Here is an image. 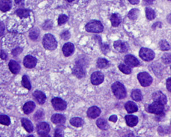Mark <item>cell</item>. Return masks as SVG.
I'll return each mask as SVG.
<instances>
[{"label": "cell", "mask_w": 171, "mask_h": 137, "mask_svg": "<svg viewBox=\"0 0 171 137\" xmlns=\"http://www.w3.org/2000/svg\"><path fill=\"white\" fill-rule=\"evenodd\" d=\"M42 44L44 48L48 50H55L58 45V43L54 36L51 34H46L44 36Z\"/></svg>", "instance_id": "obj_1"}, {"label": "cell", "mask_w": 171, "mask_h": 137, "mask_svg": "<svg viewBox=\"0 0 171 137\" xmlns=\"http://www.w3.org/2000/svg\"><path fill=\"white\" fill-rule=\"evenodd\" d=\"M113 94L119 99H122L126 97L127 91L124 86L119 82H114L111 86Z\"/></svg>", "instance_id": "obj_2"}, {"label": "cell", "mask_w": 171, "mask_h": 137, "mask_svg": "<svg viewBox=\"0 0 171 137\" xmlns=\"http://www.w3.org/2000/svg\"><path fill=\"white\" fill-rule=\"evenodd\" d=\"M86 30L90 33H99L103 31V25L98 20H92L87 23L85 26Z\"/></svg>", "instance_id": "obj_3"}, {"label": "cell", "mask_w": 171, "mask_h": 137, "mask_svg": "<svg viewBox=\"0 0 171 137\" xmlns=\"http://www.w3.org/2000/svg\"><path fill=\"white\" fill-rule=\"evenodd\" d=\"M86 74V70L84 64H83L81 61H79L73 68V74L77 77L78 79H82L85 77Z\"/></svg>", "instance_id": "obj_4"}, {"label": "cell", "mask_w": 171, "mask_h": 137, "mask_svg": "<svg viewBox=\"0 0 171 137\" xmlns=\"http://www.w3.org/2000/svg\"><path fill=\"white\" fill-rule=\"evenodd\" d=\"M138 79L140 85L143 87H147L152 84L153 79L147 72H142L138 74Z\"/></svg>", "instance_id": "obj_5"}, {"label": "cell", "mask_w": 171, "mask_h": 137, "mask_svg": "<svg viewBox=\"0 0 171 137\" xmlns=\"http://www.w3.org/2000/svg\"><path fill=\"white\" fill-rule=\"evenodd\" d=\"M139 56L143 60L148 62L155 58V53L151 49L142 48L139 51Z\"/></svg>", "instance_id": "obj_6"}, {"label": "cell", "mask_w": 171, "mask_h": 137, "mask_svg": "<svg viewBox=\"0 0 171 137\" xmlns=\"http://www.w3.org/2000/svg\"><path fill=\"white\" fill-rule=\"evenodd\" d=\"M164 105L158 102L154 101L152 104H149L147 108V111L153 114H162L164 113Z\"/></svg>", "instance_id": "obj_7"}, {"label": "cell", "mask_w": 171, "mask_h": 137, "mask_svg": "<svg viewBox=\"0 0 171 137\" xmlns=\"http://www.w3.org/2000/svg\"><path fill=\"white\" fill-rule=\"evenodd\" d=\"M52 104L54 109L57 111H63L67 108L66 102L59 97L53 98Z\"/></svg>", "instance_id": "obj_8"}, {"label": "cell", "mask_w": 171, "mask_h": 137, "mask_svg": "<svg viewBox=\"0 0 171 137\" xmlns=\"http://www.w3.org/2000/svg\"><path fill=\"white\" fill-rule=\"evenodd\" d=\"M50 127L49 124L46 122H41L37 126V131L39 135L45 137L49 133Z\"/></svg>", "instance_id": "obj_9"}, {"label": "cell", "mask_w": 171, "mask_h": 137, "mask_svg": "<svg viewBox=\"0 0 171 137\" xmlns=\"http://www.w3.org/2000/svg\"><path fill=\"white\" fill-rule=\"evenodd\" d=\"M104 79L103 74L100 72H95L91 75V82L94 85L101 84Z\"/></svg>", "instance_id": "obj_10"}, {"label": "cell", "mask_w": 171, "mask_h": 137, "mask_svg": "<svg viewBox=\"0 0 171 137\" xmlns=\"http://www.w3.org/2000/svg\"><path fill=\"white\" fill-rule=\"evenodd\" d=\"M113 47L115 49L120 53H126L129 49V45L126 42L121 40H118L113 43Z\"/></svg>", "instance_id": "obj_11"}, {"label": "cell", "mask_w": 171, "mask_h": 137, "mask_svg": "<svg viewBox=\"0 0 171 137\" xmlns=\"http://www.w3.org/2000/svg\"><path fill=\"white\" fill-rule=\"evenodd\" d=\"M23 65L28 68H32L36 67L37 63V59L31 55L26 56L23 59Z\"/></svg>", "instance_id": "obj_12"}, {"label": "cell", "mask_w": 171, "mask_h": 137, "mask_svg": "<svg viewBox=\"0 0 171 137\" xmlns=\"http://www.w3.org/2000/svg\"><path fill=\"white\" fill-rule=\"evenodd\" d=\"M152 98L154 101L158 102L164 105L167 103V98L162 91H158L155 92L152 94Z\"/></svg>", "instance_id": "obj_13"}, {"label": "cell", "mask_w": 171, "mask_h": 137, "mask_svg": "<svg viewBox=\"0 0 171 137\" xmlns=\"http://www.w3.org/2000/svg\"><path fill=\"white\" fill-rule=\"evenodd\" d=\"M124 62L126 65L129 66V67H136L139 65L140 62L138 59L135 56L131 54H128L125 56Z\"/></svg>", "instance_id": "obj_14"}, {"label": "cell", "mask_w": 171, "mask_h": 137, "mask_svg": "<svg viewBox=\"0 0 171 137\" xmlns=\"http://www.w3.org/2000/svg\"><path fill=\"white\" fill-rule=\"evenodd\" d=\"M75 47L73 43H66L62 47V52L65 57L71 56L74 52Z\"/></svg>", "instance_id": "obj_15"}, {"label": "cell", "mask_w": 171, "mask_h": 137, "mask_svg": "<svg viewBox=\"0 0 171 137\" xmlns=\"http://www.w3.org/2000/svg\"><path fill=\"white\" fill-rule=\"evenodd\" d=\"M101 113L100 109L97 106H92L87 110V115L88 117L91 119H95L99 117Z\"/></svg>", "instance_id": "obj_16"}, {"label": "cell", "mask_w": 171, "mask_h": 137, "mask_svg": "<svg viewBox=\"0 0 171 137\" xmlns=\"http://www.w3.org/2000/svg\"><path fill=\"white\" fill-rule=\"evenodd\" d=\"M33 96L39 104H45L46 99V96L42 91L36 90L33 93Z\"/></svg>", "instance_id": "obj_17"}, {"label": "cell", "mask_w": 171, "mask_h": 137, "mask_svg": "<svg viewBox=\"0 0 171 137\" xmlns=\"http://www.w3.org/2000/svg\"><path fill=\"white\" fill-rule=\"evenodd\" d=\"M126 123L129 127H134L138 124V118L133 115H127L125 117Z\"/></svg>", "instance_id": "obj_18"}, {"label": "cell", "mask_w": 171, "mask_h": 137, "mask_svg": "<svg viewBox=\"0 0 171 137\" xmlns=\"http://www.w3.org/2000/svg\"><path fill=\"white\" fill-rule=\"evenodd\" d=\"M52 122L56 124H62L66 122V117L63 115L59 114H54L51 118Z\"/></svg>", "instance_id": "obj_19"}, {"label": "cell", "mask_w": 171, "mask_h": 137, "mask_svg": "<svg viewBox=\"0 0 171 137\" xmlns=\"http://www.w3.org/2000/svg\"><path fill=\"white\" fill-rule=\"evenodd\" d=\"M8 66L10 72L14 74H18L21 70V66L19 65V63L14 60L10 61Z\"/></svg>", "instance_id": "obj_20"}, {"label": "cell", "mask_w": 171, "mask_h": 137, "mask_svg": "<svg viewBox=\"0 0 171 137\" xmlns=\"http://www.w3.org/2000/svg\"><path fill=\"white\" fill-rule=\"evenodd\" d=\"M36 108V104L34 102L29 101L26 102L23 106V111L25 114H30L34 111Z\"/></svg>", "instance_id": "obj_21"}, {"label": "cell", "mask_w": 171, "mask_h": 137, "mask_svg": "<svg viewBox=\"0 0 171 137\" xmlns=\"http://www.w3.org/2000/svg\"><path fill=\"white\" fill-rule=\"evenodd\" d=\"M21 124L23 127L25 129V130L28 133H32L34 130V127L32 122L26 118H22L21 119Z\"/></svg>", "instance_id": "obj_22"}, {"label": "cell", "mask_w": 171, "mask_h": 137, "mask_svg": "<svg viewBox=\"0 0 171 137\" xmlns=\"http://www.w3.org/2000/svg\"><path fill=\"white\" fill-rule=\"evenodd\" d=\"M110 21L112 26L117 27L122 22V17L118 13H113L110 17Z\"/></svg>", "instance_id": "obj_23"}, {"label": "cell", "mask_w": 171, "mask_h": 137, "mask_svg": "<svg viewBox=\"0 0 171 137\" xmlns=\"http://www.w3.org/2000/svg\"><path fill=\"white\" fill-rule=\"evenodd\" d=\"M12 5L11 0H1L0 1V10L6 12L11 9Z\"/></svg>", "instance_id": "obj_24"}, {"label": "cell", "mask_w": 171, "mask_h": 137, "mask_svg": "<svg viewBox=\"0 0 171 137\" xmlns=\"http://www.w3.org/2000/svg\"><path fill=\"white\" fill-rule=\"evenodd\" d=\"M125 109L128 113H133L138 111V107L135 102L128 101L125 104Z\"/></svg>", "instance_id": "obj_25"}, {"label": "cell", "mask_w": 171, "mask_h": 137, "mask_svg": "<svg viewBox=\"0 0 171 137\" xmlns=\"http://www.w3.org/2000/svg\"><path fill=\"white\" fill-rule=\"evenodd\" d=\"M97 126L99 127L101 130H107L109 129L110 125L103 118H99L97 121Z\"/></svg>", "instance_id": "obj_26"}, {"label": "cell", "mask_w": 171, "mask_h": 137, "mask_svg": "<svg viewBox=\"0 0 171 137\" xmlns=\"http://www.w3.org/2000/svg\"><path fill=\"white\" fill-rule=\"evenodd\" d=\"M70 124L76 127H79L82 126L84 124V122L82 118L79 117L72 118L70 120Z\"/></svg>", "instance_id": "obj_27"}, {"label": "cell", "mask_w": 171, "mask_h": 137, "mask_svg": "<svg viewBox=\"0 0 171 137\" xmlns=\"http://www.w3.org/2000/svg\"><path fill=\"white\" fill-rule=\"evenodd\" d=\"M131 97L135 101H141L142 100L143 96L140 90L139 89L133 90L131 93Z\"/></svg>", "instance_id": "obj_28"}, {"label": "cell", "mask_w": 171, "mask_h": 137, "mask_svg": "<svg viewBox=\"0 0 171 137\" xmlns=\"http://www.w3.org/2000/svg\"><path fill=\"white\" fill-rule=\"evenodd\" d=\"M97 66L100 68H108L110 65V62L105 58H99L97 62Z\"/></svg>", "instance_id": "obj_29"}, {"label": "cell", "mask_w": 171, "mask_h": 137, "mask_svg": "<svg viewBox=\"0 0 171 137\" xmlns=\"http://www.w3.org/2000/svg\"><path fill=\"white\" fill-rule=\"evenodd\" d=\"M145 16L148 20H153L156 17V13L155 10L152 8L147 7L145 8Z\"/></svg>", "instance_id": "obj_30"}, {"label": "cell", "mask_w": 171, "mask_h": 137, "mask_svg": "<svg viewBox=\"0 0 171 137\" xmlns=\"http://www.w3.org/2000/svg\"><path fill=\"white\" fill-rule=\"evenodd\" d=\"M140 14V11L138 9H132L128 13V17L130 20H135L138 18Z\"/></svg>", "instance_id": "obj_31"}, {"label": "cell", "mask_w": 171, "mask_h": 137, "mask_svg": "<svg viewBox=\"0 0 171 137\" xmlns=\"http://www.w3.org/2000/svg\"><path fill=\"white\" fill-rule=\"evenodd\" d=\"M30 11L29 9H19L17 10L16 14L20 18H27L30 16Z\"/></svg>", "instance_id": "obj_32"}, {"label": "cell", "mask_w": 171, "mask_h": 137, "mask_svg": "<svg viewBox=\"0 0 171 137\" xmlns=\"http://www.w3.org/2000/svg\"><path fill=\"white\" fill-rule=\"evenodd\" d=\"M22 85L23 87L29 90L31 89L32 86H31V84H30L28 76L26 75H23V79H22Z\"/></svg>", "instance_id": "obj_33"}, {"label": "cell", "mask_w": 171, "mask_h": 137, "mask_svg": "<svg viewBox=\"0 0 171 137\" xmlns=\"http://www.w3.org/2000/svg\"><path fill=\"white\" fill-rule=\"evenodd\" d=\"M39 35V30L37 28L32 29L29 33V37L30 39L33 41H36L38 39Z\"/></svg>", "instance_id": "obj_34"}, {"label": "cell", "mask_w": 171, "mask_h": 137, "mask_svg": "<svg viewBox=\"0 0 171 137\" xmlns=\"http://www.w3.org/2000/svg\"><path fill=\"white\" fill-rule=\"evenodd\" d=\"M118 68L121 72L126 74H131V71H132L131 68L129 66H128L126 64H123V63H120L119 65L118 66Z\"/></svg>", "instance_id": "obj_35"}, {"label": "cell", "mask_w": 171, "mask_h": 137, "mask_svg": "<svg viewBox=\"0 0 171 137\" xmlns=\"http://www.w3.org/2000/svg\"><path fill=\"white\" fill-rule=\"evenodd\" d=\"M64 130H65V126L63 125L59 124L56 127L55 130V137H63L64 135Z\"/></svg>", "instance_id": "obj_36"}, {"label": "cell", "mask_w": 171, "mask_h": 137, "mask_svg": "<svg viewBox=\"0 0 171 137\" xmlns=\"http://www.w3.org/2000/svg\"><path fill=\"white\" fill-rule=\"evenodd\" d=\"M11 123L10 118L6 115H0V124L5 125V126H9Z\"/></svg>", "instance_id": "obj_37"}, {"label": "cell", "mask_w": 171, "mask_h": 137, "mask_svg": "<svg viewBox=\"0 0 171 137\" xmlns=\"http://www.w3.org/2000/svg\"><path fill=\"white\" fill-rule=\"evenodd\" d=\"M159 47H160V49L163 51H167V50H169L171 49L170 45L165 40H162L159 43Z\"/></svg>", "instance_id": "obj_38"}, {"label": "cell", "mask_w": 171, "mask_h": 137, "mask_svg": "<svg viewBox=\"0 0 171 137\" xmlns=\"http://www.w3.org/2000/svg\"><path fill=\"white\" fill-rule=\"evenodd\" d=\"M44 112L42 109L39 110L38 111H37L36 114L34 115V119L35 121H40L42 120L44 118Z\"/></svg>", "instance_id": "obj_39"}, {"label": "cell", "mask_w": 171, "mask_h": 137, "mask_svg": "<svg viewBox=\"0 0 171 137\" xmlns=\"http://www.w3.org/2000/svg\"><path fill=\"white\" fill-rule=\"evenodd\" d=\"M68 20V17L65 14H61L59 15L58 18V23L59 25H62L66 23Z\"/></svg>", "instance_id": "obj_40"}, {"label": "cell", "mask_w": 171, "mask_h": 137, "mask_svg": "<svg viewBox=\"0 0 171 137\" xmlns=\"http://www.w3.org/2000/svg\"><path fill=\"white\" fill-rule=\"evenodd\" d=\"M162 61L165 64L167 65L171 63V54L165 53L163 54L162 57Z\"/></svg>", "instance_id": "obj_41"}, {"label": "cell", "mask_w": 171, "mask_h": 137, "mask_svg": "<svg viewBox=\"0 0 171 137\" xmlns=\"http://www.w3.org/2000/svg\"><path fill=\"white\" fill-rule=\"evenodd\" d=\"M61 37L64 40H68V39H70V38L71 37V34L69 31L67 30V31L63 32V33H62Z\"/></svg>", "instance_id": "obj_42"}, {"label": "cell", "mask_w": 171, "mask_h": 137, "mask_svg": "<svg viewBox=\"0 0 171 137\" xmlns=\"http://www.w3.org/2000/svg\"><path fill=\"white\" fill-rule=\"evenodd\" d=\"M23 49L21 48H17L16 49H14L12 50V54H13V56H17L18 55H19V54L23 52Z\"/></svg>", "instance_id": "obj_43"}, {"label": "cell", "mask_w": 171, "mask_h": 137, "mask_svg": "<svg viewBox=\"0 0 171 137\" xmlns=\"http://www.w3.org/2000/svg\"><path fill=\"white\" fill-rule=\"evenodd\" d=\"M52 25H53V23H52V21H48L43 25V29H50L52 28Z\"/></svg>", "instance_id": "obj_44"}, {"label": "cell", "mask_w": 171, "mask_h": 137, "mask_svg": "<svg viewBox=\"0 0 171 137\" xmlns=\"http://www.w3.org/2000/svg\"><path fill=\"white\" fill-rule=\"evenodd\" d=\"M101 49H102V52L104 54H107V53L109 52L110 48H109V46L108 45L103 44V45H101Z\"/></svg>", "instance_id": "obj_45"}, {"label": "cell", "mask_w": 171, "mask_h": 137, "mask_svg": "<svg viewBox=\"0 0 171 137\" xmlns=\"http://www.w3.org/2000/svg\"><path fill=\"white\" fill-rule=\"evenodd\" d=\"M5 26L3 22L0 21V37L3 36L5 33Z\"/></svg>", "instance_id": "obj_46"}, {"label": "cell", "mask_w": 171, "mask_h": 137, "mask_svg": "<svg viewBox=\"0 0 171 137\" xmlns=\"http://www.w3.org/2000/svg\"><path fill=\"white\" fill-rule=\"evenodd\" d=\"M7 54L5 51L3 50H0V58L3 60H5L7 59Z\"/></svg>", "instance_id": "obj_47"}, {"label": "cell", "mask_w": 171, "mask_h": 137, "mask_svg": "<svg viewBox=\"0 0 171 137\" xmlns=\"http://www.w3.org/2000/svg\"><path fill=\"white\" fill-rule=\"evenodd\" d=\"M171 78H169L167 80V88L168 89V91H169V92H171Z\"/></svg>", "instance_id": "obj_48"}, {"label": "cell", "mask_w": 171, "mask_h": 137, "mask_svg": "<svg viewBox=\"0 0 171 137\" xmlns=\"http://www.w3.org/2000/svg\"><path fill=\"white\" fill-rule=\"evenodd\" d=\"M118 119V117L116 115H113L109 118V121L113 122H116Z\"/></svg>", "instance_id": "obj_49"}, {"label": "cell", "mask_w": 171, "mask_h": 137, "mask_svg": "<svg viewBox=\"0 0 171 137\" xmlns=\"http://www.w3.org/2000/svg\"><path fill=\"white\" fill-rule=\"evenodd\" d=\"M130 3L133 5H136L138 4L140 2V0H128Z\"/></svg>", "instance_id": "obj_50"}, {"label": "cell", "mask_w": 171, "mask_h": 137, "mask_svg": "<svg viewBox=\"0 0 171 137\" xmlns=\"http://www.w3.org/2000/svg\"><path fill=\"white\" fill-rule=\"evenodd\" d=\"M161 23H156L155 24L153 25L152 26V28L153 29H156L158 26V28H161L162 27V25H161Z\"/></svg>", "instance_id": "obj_51"}, {"label": "cell", "mask_w": 171, "mask_h": 137, "mask_svg": "<svg viewBox=\"0 0 171 137\" xmlns=\"http://www.w3.org/2000/svg\"><path fill=\"white\" fill-rule=\"evenodd\" d=\"M14 1H15V3H16L17 4H18V5H21V4H22V3H23V0H14Z\"/></svg>", "instance_id": "obj_52"}, {"label": "cell", "mask_w": 171, "mask_h": 137, "mask_svg": "<svg viewBox=\"0 0 171 137\" xmlns=\"http://www.w3.org/2000/svg\"><path fill=\"white\" fill-rule=\"evenodd\" d=\"M155 0H144V1L146 3H148V4H151L153 3Z\"/></svg>", "instance_id": "obj_53"}, {"label": "cell", "mask_w": 171, "mask_h": 137, "mask_svg": "<svg viewBox=\"0 0 171 137\" xmlns=\"http://www.w3.org/2000/svg\"><path fill=\"white\" fill-rule=\"evenodd\" d=\"M67 1H68V2H69V3H71V2L74 1V0H67Z\"/></svg>", "instance_id": "obj_54"}, {"label": "cell", "mask_w": 171, "mask_h": 137, "mask_svg": "<svg viewBox=\"0 0 171 137\" xmlns=\"http://www.w3.org/2000/svg\"><path fill=\"white\" fill-rule=\"evenodd\" d=\"M168 1H171V0H168Z\"/></svg>", "instance_id": "obj_55"}]
</instances>
